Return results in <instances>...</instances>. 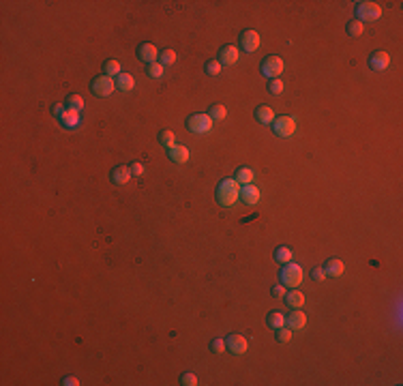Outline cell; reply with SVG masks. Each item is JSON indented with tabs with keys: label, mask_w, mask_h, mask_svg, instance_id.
I'll return each instance as SVG.
<instances>
[{
	"label": "cell",
	"mask_w": 403,
	"mask_h": 386,
	"mask_svg": "<svg viewBox=\"0 0 403 386\" xmlns=\"http://www.w3.org/2000/svg\"><path fill=\"white\" fill-rule=\"evenodd\" d=\"M217 202L221 206H234L236 199H240V185L234 181V178H223V181L217 185V193H214Z\"/></svg>",
	"instance_id": "obj_1"
},
{
	"label": "cell",
	"mask_w": 403,
	"mask_h": 386,
	"mask_svg": "<svg viewBox=\"0 0 403 386\" xmlns=\"http://www.w3.org/2000/svg\"><path fill=\"white\" fill-rule=\"evenodd\" d=\"M302 279H305V273H302V268L298 264L294 262H287V264H281V270H279V281L285 288H298L302 283Z\"/></svg>",
	"instance_id": "obj_2"
},
{
	"label": "cell",
	"mask_w": 403,
	"mask_h": 386,
	"mask_svg": "<svg viewBox=\"0 0 403 386\" xmlns=\"http://www.w3.org/2000/svg\"><path fill=\"white\" fill-rule=\"evenodd\" d=\"M187 129H189L191 133H208L212 129V118L208 116V114H202V112H196L191 114L189 118H187Z\"/></svg>",
	"instance_id": "obj_3"
},
{
	"label": "cell",
	"mask_w": 403,
	"mask_h": 386,
	"mask_svg": "<svg viewBox=\"0 0 403 386\" xmlns=\"http://www.w3.org/2000/svg\"><path fill=\"white\" fill-rule=\"evenodd\" d=\"M272 133L277 138H292L294 131H296V118L292 116H275L272 120Z\"/></svg>",
	"instance_id": "obj_4"
},
{
	"label": "cell",
	"mask_w": 403,
	"mask_h": 386,
	"mask_svg": "<svg viewBox=\"0 0 403 386\" xmlns=\"http://www.w3.org/2000/svg\"><path fill=\"white\" fill-rule=\"evenodd\" d=\"M382 17V6L376 2H356V19L358 21H378Z\"/></svg>",
	"instance_id": "obj_5"
},
{
	"label": "cell",
	"mask_w": 403,
	"mask_h": 386,
	"mask_svg": "<svg viewBox=\"0 0 403 386\" xmlns=\"http://www.w3.org/2000/svg\"><path fill=\"white\" fill-rule=\"evenodd\" d=\"M114 90H116V84H114L112 77H107V75H97V77H92V82H90V92H92L95 97H110Z\"/></svg>",
	"instance_id": "obj_6"
},
{
	"label": "cell",
	"mask_w": 403,
	"mask_h": 386,
	"mask_svg": "<svg viewBox=\"0 0 403 386\" xmlns=\"http://www.w3.org/2000/svg\"><path fill=\"white\" fill-rule=\"evenodd\" d=\"M260 71H262V75L268 77V80H275V77H279L283 73V60L279 58V56H275V54L266 56V58L262 60V64H260Z\"/></svg>",
	"instance_id": "obj_7"
},
{
	"label": "cell",
	"mask_w": 403,
	"mask_h": 386,
	"mask_svg": "<svg viewBox=\"0 0 403 386\" xmlns=\"http://www.w3.org/2000/svg\"><path fill=\"white\" fill-rule=\"evenodd\" d=\"M240 47L244 49L247 54H253L257 47H260V34H257V30H253V28H247V30L240 32Z\"/></svg>",
	"instance_id": "obj_8"
},
{
	"label": "cell",
	"mask_w": 403,
	"mask_h": 386,
	"mask_svg": "<svg viewBox=\"0 0 403 386\" xmlns=\"http://www.w3.org/2000/svg\"><path fill=\"white\" fill-rule=\"evenodd\" d=\"M225 348L232 354H244L247 352V348H249V343H247V339H244L242 335L232 333V335H227L225 337Z\"/></svg>",
	"instance_id": "obj_9"
},
{
	"label": "cell",
	"mask_w": 403,
	"mask_h": 386,
	"mask_svg": "<svg viewBox=\"0 0 403 386\" xmlns=\"http://www.w3.org/2000/svg\"><path fill=\"white\" fill-rule=\"evenodd\" d=\"M238 58H240V54H238V49H236V45H223L219 49L217 60L221 62V67H232V64L238 62Z\"/></svg>",
	"instance_id": "obj_10"
},
{
	"label": "cell",
	"mask_w": 403,
	"mask_h": 386,
	"mask_svg": "<svg viewBox=\"0 0 403 386\" xmlns=\"http://www.w3.org/2000/svg\"><path fill=\"white\" fill-rule=\"evenodd\" d=\"M138 58L142 60V62H146V64H153V62H157L159 60V52H157V47L153 45V43H140L138 45Z\"/></svg>",
	"instance_id": "obj_11"
},
{
	"label": "cell",
	"mask_w": 403,
	"mask_h": 386,
	"mask_svg": "<svg viewBox=\"0 0 403 386\" xmlns=\"http://www.w3.org/2000/svg\"><path fill=\"white\" fill-rule=\"evenodd\" d=\"M58 120H60V125H62L64 129H69V131H73V129H77V127L82 125V116H80V112L67 110V107H64V112L58 116Z\"/></svg>",
	"instance_id": "obj_12"
},
{
	"label": "cell",
	"mask_w": 403,
	"mask_h": 386,
	"mask_svg": "<svg viewBox=\"0 0 403 386\" xmlns=\"http://www.w3.org/2000/svg\"><path fill=\"white\" fill-rule=\"evenodd\" d=\"M240 199L247 206H255L257 202H260V189H257L253 183H251V185H242V187H240Z\"/></svg>",
	"instance_id": "obj_13"
},
{
	"label": "cell",
	"mask_w": 403,
	"mask_h": 386,
	"mask_svg": "<svg viewBox=\"0 0 403 386\" xmlns=\"http://www.w3.org/2000/svg\"><path fill=\"white\" fill-rule=\"evenodd\" d=\"M168 159H170L172 163H176V166H185V163L189 161V148L181 146V144L172 146V148L168 150Z\"/></svg>",
	"instance_id": "obj_14"
},
{
	"label": "cell",
	"mask_w": 403,
	"mask_h": 386,
	"mask_svg": "<svg viewBox=\"0 0 403 386\" xmlns=\"http://www.w3.org/2000/svg\"><path fill=\"white\" fill-rule=\"evenodd\" d=\"M388 64H391V56L386 52H373L369 56V67L373 71H384V69H388Z\"/></svg>",
	"instance_id": "obj_15"
},
{
	"label": "cell",
	"mask_w": 403,
	"mask_h": 386,
	"mask_svg": "<svg viewBox=\"0 0 403 386\" xmlns=\"http://www.w3.org/2000/svg\"><path fill=\"white\" fill-rule=\"evenodd\" d=\"M285 322H287V328H292V331H300V328L307 326V316L300 309H294L292 313H287Z\"/></svg>",
	"instance_id": "obj_16"
},
{
	"label": "cell",
	"mask_w": 403,
	"mask_h": 386,
	"mask_svg": "<svg viewBox=\"0 0 403 386\" xmlns=\"http://www.w3.org/2000/svg\"><path fill=\"white\" fill-rule=\"evenodd\" d=\"M110 178H112L114 185H127L129 181H131V168L129 166H116L112 170Z\"/></svg>",
	"instance_id": "obj_17"
},
{
	"label": "cell",
	"mask_w": 403,
	"mask_h": 386,
	"mask_svg": "<svg viewBox=\"0 0 403 386\" xmlns=\"http://www.w3.org/2000/svg\"><path fill=\"white\" fill-rule=\"evenodd\" d=\"M283 298H285V305L292 307V309H300V307L305 305V294H302V292H298L296 288L287 290L285 294H283Z\"/></svg>",
	"instance_id": "obj_18"
},
{
	"label": "cell",
	"mask_w": 403,
	"mask_h": 386,
	"mask_svg": "<svg viewBox=\"0 0 403 386\" xmlns=\"http://www.w3.org/2000/svg\"><path fill=\"white\" fill-rule=\"evenodd\" d=\"M324 273H326V277H341L343 275V262L339 257H330V260L324 262Z\"/></svg>",
	"instance_id": "obj_19"
},
{
	"label": "cell",
	"mask_w": 403,
	"mask_h": 386,
	"mask_svg": "<svg viewBox=\"0 0 403 386\" xmlns=\"http://www.w3.org/2000/svg\"><path fill=\"white\" fill-rule=\"evenodd\" d=\"M255 120L262 125H272V120H275V112H272L270 105H260L255 107Z\"/></svg>",
	"instance_id": "obj_20"
},
{
	"label": "cell",
	"mask_w": 403,
	"mask_h": 386,
	"mask_svg": "<svg viewBox=\"0 0 403 386\" xmlns=\"http://www.w3.org/2000/svg\"><path fill=\"white\" fill-rule=\"evenodd\" d=\"M253 178H255V174H253V170L251 168H236V172H234V181L238 183V185H251L253 183Z\"/></svg>",
	"instance_id": "obj_21"
},
{
	"label": "cell",
	"mask_w": 403,
	"mask_h": 386,
	"mask_svg": "<svg viewBox=\"0 0 403 386\" xmlns=\"http://www.w3.org/2000/svg\"><path fill=\"white\" fill-rule=\"evenodd\" d=\"M133 86H135L133 75H129V73H118V75H116V88H118L120 92L133 90Z\"/></svg>",
	"instance_id": "obj_22"
},
{
	"label": "cell",
	"mask_w": 403,
	"mask_h": 386,
	"mask_svg": "<svg viewBox=\"0 0 403 386\" xmlns=\"http://www.w3.org/2000/svg\"><path fill=\"white\" fill-rule=\"evenodd\" d=\"M157 140H159V144L163 146V148H172V146H176V138H174V131H170V129H161L159 131V135H157Z\"/></svg>",
	"instance_id": "obj_23"
},
{
	"label": "cell",
	"mask_w": 403,
	"mask_h": 386,
	"mask_svg": "<svg viewBox=\"0 0 403 386\" xmlns=\"http://www.w3.org/2000/svg\"><path fill=\"white\" fill-rule=\"evenodd\" d=\"M292 257H294V253H292V249H290V247L279 245V247L275 249V260H277L279 264H287V262H292Z\"/></svg>",
	"instance_id": "obj_24"
},
{
	"label": "cell",
	"mask_w": 403,
	"mask_h": 386,
	"mask_svg": "<svg viewBox=\"0 0 403 386\" xmlns=\"http://www.w3.org/2000/svg\"><path fill=\"white\" fill-rule=\"evenodd\" d=\"M64 107H67V110H73V112H82L84 99L80 95H69L67 99H64Z\"/></svg>",
	"instance_id": "obj_25"
},
{
	"label": "cell",
	"mask_w": 403,
	"mask_h": 386,
	"mask_svg": "<svg viewBox=\"0 0 403 386\" xmlns=\"http://www.w3.org/2000/svg\"><path fill=\"white\" fill-rule=\"evenodd\" d=\"M266 324H268L270 328H279L285 324V316L281 311H270L268 316H266Z\"/></svg>",
	"instance_id": "obj_26"
},
{
	"label": "cell",
	"mask_w": 403,
	"mask_h": 386,
	"mask_svg": "<svg viewBox=\"0 0 403 386\" xmlns=\"http://www.w3.org/2000/svg\"><path fill=\"white\" fill-rule=\"evenodd\" d=\"M118 73H120V62H118V60H105V62H103V75L116 77Z\"/></svg>",
	"instance_id": "obj_27"
},
{
	"label": "cell",
	"mask_w": 403,
	"mask_h": 386,
	"mask_svg": "<svg viewBox=\"0 0 403 386\" xmlns=\"http://www.w3.org/2000/svg\"><path fill=\"white\" fill-rule=\"evenodd\" d=\"M345 30H348L350 37H361L363 30H365V24H363V21H358V19H352V21H348Z\"/></svg>",
	"instance_id": "obj_28"
},
{
	"label": "cell",
	"mask_w": 403,
	"mask_h": 386,
	"mask_svg": "<svg viewBox=\"0 0 403 386\" xmlns=\"http://www.w3.org/2000/svg\"><path fill=\"white\" fill-rule=\"evenodd\" d=\"M208 116L212 118V123H217V120L221 123V120L227 116V110H225V107H223V105H219V103H217V105H212L210 110H208Z\"/></svg>",
	"instance_id": "obj_29"
},
{
	"label": "cell",
	"mask_w": 403,
	"mask_h": 386,
	"mask_svg": "<svg viewBox=\"0 0 403 386\" xmlns=\"http://www.w3.org/2000/svg\"><path fill=\"white\" fill-rule=\"evenodd\" d=\"M275 337L279 343H290L292 341V328H285V324L275 328Z\"/></svg>",
	"instance_id": "obj_30"
},
{
	"label": "cell",
	"mask_w": 403,
	"mask_h": 386,
	"mask_svg": "<svg viewBox=\"0 0 403 386\" xmlns=\"http://www.w3.org/2000/svg\"><path fill=\"white\" fill-rule=\"evenodd\" d=\"M163 64L157 60V62H153V64H146V73H148V77H155V80H159V77L163 75Z\"/></svg>",
	"instance_id": "obj_31"
},
{
	"label": "cell",
	"mask_w": 403,
	"mask_h": 386,
	"mask_svg": "<svg viewBox=\"0 0 403 386\" xmlns=\"http://www.w3.org/2000/svg\"><path fill=\"white\" fill-rule=\"evenodd\" d=\"M159 62L163 64V67L174 64L176 62V52H174V49H163V52L159 54Z\"/></svg>",
	"instance_id": "obj_32"
},
{
	"label": "cell",
	"mask_w": 403,
	"mask_h": 386,
	"mask_svg": "<svg viewBox=\"0 0 403 386\" xmlns=\"http://www.w3.org/2000/svg\"><path fill=\"white\" fill-rule=\"evenodd\" d=\"M204 71L210 77H217L219 73H221V62L217 60V58H212V60H206V67H204Z\"/></svg>",
	"instance_id": "obj_33"
},
{
	"label": "cell",
	"mask_w": 403,
	"mask_h": 386,
	"mask_svg": "<svg viewBox=\"0 0 403 386\" xmlns=\"http://www.w3.org/2000/svg\"><path fill=\"white\" fill-rule=\"evenodd\" d=\"M268 92H270V95H275V97H279L283 92V82L279 80V77H275V80H268Z\"/></svg>",
	"instance_id": "obj_34"
},
{
	"label": "cell",
	"mask_w": 403,
	"mask_h": 386,
	"mask_svg": "<svg viewBox=\"0 0 403 386\" xmlns=\"http://www.w3.org/2000/svg\"><path fill=\"white\" fill-rule=\"evenodd\" d=\"M225 350H227V348H225V339L217 337V339L210 341V352H212V354H223Z\"/></svg>",
	"instance_id": "obj_35"
},
{
	"label": "cell",
	"mask_w": 403,
	"mask_h": 386,
	"mask_svg": "<svg viewBox=\"0 0 403 386\" xmlns=\"http://www.w3.org/2000/svg\"><path fill=\"white\" fill-rule=\"evenodd\" d=\"M181 384L183 386H196L198 384V376L196 374H183L181 376Z\"/></svg>",
	"instance_id": "obj_36"
},
{
	"label": "cell",
	"mask_w": 403,
	"mask_h": 386,
	"mask_svg": "<svg viewBox=\"0 0 403 386\" xmlns=\"http://www.w3.org/2000/svg\"><path fill=\"white\" fill-rule=\"evenodd\" d=\"M311 279H313V281H324V279H326V273H324V268H322V266H315V268L311 270Z\"/></svg>",
	"instance_id": "obj_37"
},
{
	"label": "cell",
	"mask_w": 403,
	"mask_h": 386,
	"mask_svg": "<svg viewBox=\"0 0 403 386\" xmlns=\"http://www.w3.org/2000/svg\"><path fill=\"white\" fill-rule=\"evenodd\" d=\"M129 168H131V176H133V178H140V176L144 174V166H142V163H138V161L131 163Z\"/></svg>",
	"instance_id": "obj_38"
},
{
	"label": "cell",
	"mask_w": 403,
	"mask_h": 386,
	"mask_svg": "<svg viewBox=\"0 0 403 386\" xmlns=\"http://www.w3.org/2000/svg\"><path fill=\"white\" fill-rule=\"evenodd\" d=\"M270 294L275 296V298H283V294H285V285H281V283L275 285V288L270 290Z\"/></svg>",
	"instance_id": "obj_39"
},
{
	"label": "cell",
	"mask_w": 403,
	"mask_h": 386,
	"mask_svg": "<svg viewBox=\"0 0 403 386\" xmlns=\"http://www.w3.org/2000/svg\"><path fill=\"white\" fill-rule=\"evenodd\" d=\"M80 382H77V378L75 376H67V378H62V386H77Z\"/></svg>",
	"instance_id": "obj_40"
},
{
	"label": "cell",
	"mask_w": 403,
	"mask_h": 386,
	"mask_svg": "<svg viewBox=\"0 0 403 386\" xmlns=\"http://www.w3.org/2000/svg\"><path fill=\"white\" fill-rule=\"evenodd\" d=\"M52 112L56 114V116H60V114L64 112V105H62V103H54V105H52Z\"/></svg>",
	"instance_id": "obj_41"
}]
</instances>
